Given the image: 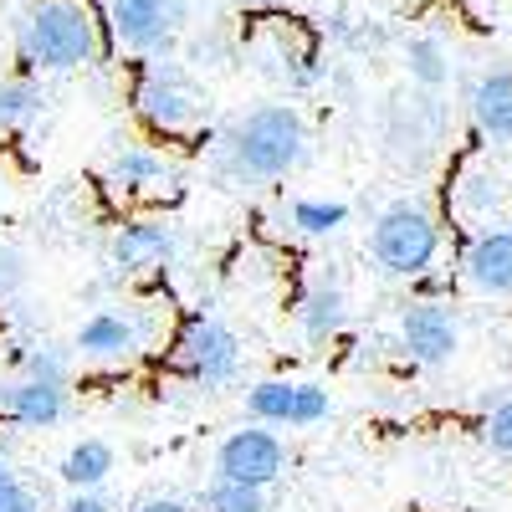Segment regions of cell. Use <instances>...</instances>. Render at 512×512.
I'll return each mask as SVG.
<instances>
[{
  "mask_svg": "<svg viewBox=\"0 0 512 512\" xmlns=\"http://www.w3.org/2000/svg\"><path fill=\"white\" fill-rule=\"evenodd\" d=\"M236 6H246V11H272V6H287V0H236Z\"/></svg>",
  "mask_w": 512,
  "mask_h": 512,
  "instance_id": "obj_29",
  "label": "cell"
},
{
  "mask_svg": "<svg viewBox=\"0 0 512 512\" xmlns=\"http://www.w3.org/2000/svg\"><path fill=\"white\" fill-rule=\"evenodd\" d=\"M108 256H113L118 272H159V267H169V256H175V226L128 221V226H118Z\"/></svg>",
  "mask_w": 512,
  "mask_h": 512,
  "instance_id": "obj_10",
  "label": "cell"
},
{
  "mask_svg": "<svg viewBox=\"0 0 512 512\" xmlns=\"http://www.w3.org/2000/svg\"><path fill=\"white\" fill-rule=\"evenodd\" d=\"M400 349L425 364V369H441L456 359L461 349V323L456 313L441 303V297H415V303L400 313Z\"/></svg>",
  "mask_w": 512,
  "mask_h": 512,
  "instance_id": "obj_9",
  "label": "cell"
},
{
  "mask_svg": "<svg viewBox=\"0 0 512 512\" xmlns=\"http://www.w3.org/2000/svg\"><path fill=\"white\" fill-rule=\"evenodd\" d=\"M21 277H26V262H21V251L0 246V297H11V292L21 287Z\"/></svg>",
  "mask_w": 512,
  "mask_h": 512,
  "instance_id": "obj_26",
  "label": "cell"
},
{
  "mask_svg": "<svg viewBox=\"0 0 512 512\" xmlns=\"http://www.w3.org/2000/svg\"><path fill=\"white\" fill-rule=\"evenodd\" d=\"M287 221H292V231H303V236H333L338 226L349 221V205L344 200H292Z\"/></svg>",
  "mask_w": 512,
  "mask_h": 512,
  "instance_id": "obj_22",
  "label": "cell"
},
{
  "mask_svg": "<svg viewBox=\"0 0 512 512\" xmlns=\"http://www.w3.org/2000/svg\"><path fill=\"white\" fill-rule=\"evenodd\" d=\"M246 415L262 425H287V431H303L333 415V395L323 384H297V379H267L246 390Z\"/></svg>",
  "mask_w": 512,
  "mask_h": 512,
  "instance_id": "obj_8",
  "label": "cell"
},
{
  "mask_svg": "<svg viewBox=\"0 0 512 512\" xmlns=\"http://www.w3.org/2000/svg\"><path fill=\"white\" fill-rule=\"evenodd\" d=\"M0 200H6V180H0Z\"/></svg>",
  "mask_w": 512,
  "mask_h": 512,
  "instance_id": "obj_30",
  "label": "cell"
},
{
  "mask_svg": "<svg viewBox=\"0 0 512 512\" xmlns=\"http://www.w3.org/2000/svg\"><path fill=\"white\" fill-rule=\"evenodd\" d=\"M344 318H349V297L333 277H318L303 292V303H297V323H303V333L313 338V344H328V338L344 333Z\"/></svg>",
  "mask_w": 512,
  "mask_h": 512,
  "instance_id": "obj_15",
  "label": "cell"
},
{
  "mask_svg": "<svg viewBox=\"0 0 512 512\" xmlns=\"http://www.w3.org/2000/svg\"><path fill=\"white\" fill-rule=\"evenodd\" d=\"M436 251H441V226L431 221V210L415 205V200H395L379 210V221L369 231V256L379 272L390 277H420L436 267Z\"/></svg>",
  "mask_w": 512,
  "mask_h": 512,
  "instance_id": "obj_4",
  "label": "cell"
},
{
  "mask_svg": "<svg viewBox=\"0 0 512 512\" xmlns=\"http://www.w3.org/2000/svg\"><path fill=\"white\" fill-rule=\"evenodd\" d=\"M308 154V123L292 103H262L241 113L216 149L221 169L241 185H277Z\"/></svg>",
  "mask_w": 512,
  "mask_h": 512,
  "instance_id": "obj_1",
  "label": "cell"
},
{
  "mask_svg": "<svg viewBox=\"0 0 512 512\" xmlns=\"http://www.w3.org/2000/svg\"><path fill=\"white\" fill-rule=\"evenodd\" d=\"M0 415H11L16 425H31V431H52V425L67 420V384H47V379H16L0 390Z\"/></svg>",
  "mask_w": 512,
  "mask_h": 512,
  "instance_id": "obj_11",
  "label": "cell"
},
{
  "mask_svg": "<svg viewBox=\"0 0 512 512\" xmlns=\"http://www.w3.org/2000/svg\"><path fill=\"white\" fill-rule=\"evenodd\" d=\"M16 52L41 72H77L103 57V16L88 0H31L16 21Z\"/></svg>",
  "mask_w": 512,
  "mask_h": 512,
  "instance_id": "obj_2",
  "label": "cell"
},
{
  "mask_svg": "<svg viewBox=\"0 0 512 512\" xmlns=\"http://www.w3.org/2000/svg\"><path fill=\"white\" fill-rule=\"evenodd\" d=\"M0 512H41V497L11 472V466H0Z\"/></svg>",
  "mask_w": 512,
  "mask_h": 512,
  "instance_id": "obj_25",
  "label": "cell"
},
{
  "mask_svg": "<svg viewBox=\"0 0 512 512\" xmlns=\"http://www.w3.org/2000/svg\"><path fill=\"white\" fill-rule=\"evenodd\" d=\"M185 21V0H103V26L128 57H164L180 41Z\"/></svg>",
  "mask_w": 512,
  "mask_h": 512,
  "instance_id": "obj_5",
  "label": "cell"
},
{
  "mask_svg": "<svg viewBox=\"0 0 512 512\" xmlns=\"http://www.w3.org/2000/svg\"><path fill=\"white\" fill-rule=\"evenodd\" d=\"M200 512H272V497H267V487L216 477L200 492Z\"/></svg>",
  "mask_w": 512,
  "mask_h": 512,
  "instance_id": "obj_20",
  "label": "cell"
},
{
  "mask_svg": "<svg viewBox=\"0 0 512 512\" xmlns=\"http://www.w3.org/2000/svg\"><path fill=\"white\" fill-rule=\"evenodd\" d=\"M134 113L154 134H200L210 123V93L180 62L144 57L139 82H134Z\"/></svg>",
  "mask_w": 512,
  "mask_h": 512,
  "instance_id": "obj_3",
  "label": "cell"
},
{
  "mask_svg": "<svg viewBox=\"0 0 512 512\" xmlns=\"http://www.w3.org/2000/svg\"><path fill=\"white\" fill-rule=\"evenodd\" d=\"M113 477V446L108 441H77L62 456V482L72 492H98Z\"/></svg>",
  "mask_w": 512,
  "mask_h": 512,
  "instance_id": "obj_17",
  "label": "cell"
},
{
  "mask_svg": "<svg viewBox=\"0 0 512 512\" xmlns=\"http://www.w3.org/2000/svg\"><path fill=\"white\" fill-rule=\"evenodd\" d=\"M175 359H180V369H185L195 384H205V390H221V384H231L236 369H241V344H236V333H231L221 318L195 313V318L180 328V338H175Z\"/></svg>",
  "mask_w": 512,
  "mask_h": 512,
  "instance_id": "obj_6",
  "label": "cell"
},
{
  "mask_svg": "<svg viewBox=\"0 0 512 512\" xmlns=\"http://www.w3.org/2000/svg\"><path fill=\"white\" fill-rule=\"evenodd\" d=\"M72 349L88 359V364H128V359L139 354V328H134V318L103 308V313H93V318H82Z\"/></svg>",
  "mask_w": 512,
  "mask_h": 512,
  "instance_id": "obj_12",
  "label": "cell"
},
{
  "mask_svg": "<svg viewBox=\"0 0 512 512\" xmlns=\"http://www.w3.org/2000/svg\"><path fill=\"white\" fill-rule=\"evenodd\" d=\"M282 472H287V446H282L277 431H267L262 420L241 425V431H231L216 446V477L251 482V487H272V482H282Z\"/></svg>",
  "mask_w": 512,
  "mask_h": 512,
  "instance_id": "obj_7",
  "label": "cell"
},
{
  "mask_svg": "<svg viewBox=\"0 0 512 512\" xmlns=\"http://www.w3.org/2000/svg\"><path fill=\"white\" fill-rule=\"evenodd\" d=\"M21 374H26V379H47V384H72V354L41 344V349H31V354L21 359Z\"/></svg>",
  "mask_w": 512,
  "mask_h": 512,
  "instance_id": "obj_23",
  "label": "cell"
},
{
  "mask_svg": "<svg viewBox=\"0 0 512 512\" xmlns=\"http://www.w3.org/2000/svg\"><path fill=\"white\" fill-rule=\"evenodd\" d=\"M405 72H410L415 88L441 93L446 82H451V57H446V47H441L436 36H410L405 41Z\"/></svg>",
  "mask_w": 512,
  "mask_h": 512,
  "instance_id": "obj_19",
  "label": "cell"
},
{
  "mask_svg": "<svg viewBox=\"0 0 512 512\" xmlns=\"http://www.w3.org/2000/svg\"><path fill=\"white\" fill-rule=\"evenodd\" d=\"M482 441L492 446V456H507V461H512V395L497 400V405L487 410V420H482Z\"/></svg>",
  "mask_w": 512,
  "mask_h": 512,
  "instance_id": "obj_24",
  "label": "cell"
},
{
  "mask_svg": "<svg viewBox=\"0 0 512 512\" xmlns=\"http://www.w3.org/2000/svg\"><path fill=\"white\" fill-rule=\"evenodd\" d=\"M62 512H113V507H108L98 492H72V502H67Z\"/></svg>",
  "mask_w": 512,
  "mask_h": 512,
  "instance_id": "obj_27",
  "label": "cell"
},
{
  "mask_svg": "<svg viewBox=\"0 0 512 512\" xmlns=\"http://www.w3.org/2000/svg\"><path fill=\"white\" fill-rule=\"evenodd\" d=\"M164 175H169V164H164L154 149H144V144H123V149L108 159V185L123 190V195H149Z\"/></svg>",
  "mask_w": 512,
  "mask_h": 512,
  "instance_id": "obj_16",
  "label": "cell"
},
{
  "mask_svg": "<svg viewBox=\"0 0 512 512\" xmlns=\"http://www.w3.org/2000/svg\"><path fill=\"white\" fill-rule=\"evenodd\" d=\"M502 200H507V180L497 175L492 164H472V169L461 175V185H456V205L466 210V216H477V221L497 216Z\"/></svg>",
  "mask_w": 512,
  "mask_h": 512,
  "instance_id": "obj_18",
  "label": "cell"
},
{
  "mask_svg": "<svg viewBox=\"0 0 512 512\" xmlns=\"http://www.w3.org/2000/svg\"><path fill=\"white\" fill-rule=\"evenodd\" d=\"M41 103L47 98H41V88L31 77H0V128H6V134L11 128H26L41 113Z\"/></svg>",
  "mask_w": 512,
  "mask_h": 512,
  "instance_id": "obj_21",
  "label": "cell"
},
{
  "mask_svg": "<svg viewBox=\"0 0 512 512\" xmlns=\"http://www.w3.org/2000/svg\"><path fill=\"white\" fill-rule=\"evenodd\" d=\"M466 113H472L477 134L482 139H497L507 144L512 139V67H497V72H482L466 93Z\"/></svg>",
  "mask_w": 512,
  "mask_h": 512,
  "instance_id": "obj_13",
  "label": "cell"
},
{
  "mask_svg": "<svg viewBox=\"0 0 512 512\" xmlns=\"http://www.w3.org/2000/svg\"><path fill=\"white\" fill-rule=\"evenodd\" d=\"M466 282L487 297H512V231H482L466 246Z\"/></svg>",
  "mask_w": 512,
  "mask_h": 512,
  "instance_id": "obj_14",
  "label": "cell"
},
{
  "mask_svg": "<svg viewBox=\"0 0 512 512\" xmlns=\"http://www.w3.org/2000/svg\"><path fill=\"white\" fill-rule=\"evenodd\" d=\"M139 512H190L185 502H169V497H149V502H139Z\"/></svg>",
  "mask_w": 512,
  "mask_h": 512,
  "instance_id": "obj_28",
  "label": "cell"
}]
</instances>
